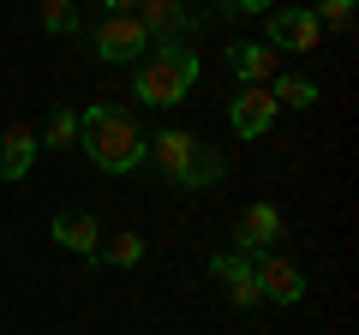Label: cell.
Masks as SVG:
<instances>
[{
    "label": "cell",
    "instance_id": "cell-1",
    "mask_svg": "<svg viewBox=\"0 0 359 335\" xmlns=\"http://www.w3.org/2000/svg\"><path fill=\"white\" fill-rule=\"evenodd\" d=\"M144 162H156V174H162L168 186H180V192L216 186L222 174H228V162H222L216 144H204L198 132H180V126H162L156 138H144Z\"/></svg>",
    "mask_w": 359,
    "mask_h": 335
},
{
    "label": "cell",
    "instance_id": "cell-2",
    "mask_svg": "<svg viewBox=\"0 0 359 335\" xmlns=\"http://www.w3.org/2000/svg\"><path fill=\"white\" fill-rule=\"evenodd\" d=\"M78 138H84L90 162L102 174H132L144 162V132L132 120V108H120V102H90L78 114Z\"/></svg>",
    "mask_w": 359,
    "mask_h": 335
},
{
    "label": "cell",
    "instance_id": "cell-3",
    "mask_svg": "<svg viewBox=\"0 0 359 335\" xmlns=\"http://www.w3.org/2000/svg\"><path fill=\"white\" fill-rule=\"evenodd\" d=\"M198 72H204L198 66V48H186V42H150V54L132 72V96L144 108H174V102L192 96Z\"/></svg>",
    "mask_w": 359,
    "mask_h": 335
},
{
    "label": "cell",
    "instance_id": "cell-4",
    "mask_svg": "<svg viewBox=\"0 0 359 335\" xmlns=\"http://www.w3.org/2000/svg\"><path fill=\"white\" fill-rule=\"evenodd\" d=\"M90 48L108 66H138L150 54V30L138 25V13H102V25L90 30Z\"/></svg>",
    "mask_w": 359,
    "mask_h": 335
},
{
    "label": "cell",
    "instance_id": "cell-5",
    "mask_svg": "<svg viewBox=\"0 0 359 335\" xmlns=\"http://www.w3.org/2000/svg\"><path fill=\"white\" fill-rule=\"evenodd\" d=\"M264 30H269V48H287V54H318L323 48V30L311 18V6H269Z\"/></svg>",
    "mask_w": 359,
    "mask_h": 335
},
{
    "label": "cell",
    "instance_id": "cell-6",
    "mask_svg": "<svg viewBox=\"0 0 359 335\" xmlns=\"http://www.w3.org/2000/svg\"><path fill=\"white\" fill-rule=\"evenodd\" d=\"M210 275L222 282V299H228L233 311H257L264 306V294H257V270L245 252H216L210 258Z\"/></svg>",
    "mask_w": 359,
    "mask_h": 335
},
{
    "label": "cell",
    "instance_id": "cell-7",
    "mask_svg": "<svg viewBox=\"0 0 359 335\" xmlns=\"http://www.w3.org/2000/svg\"><path fill=\"white\" fill-rule=\"evenodd\" d=\"M252 270H257V294H264V306H299V299H306V270H299V264L276 258V252H257Z\"/></svg>",
    "mask_w": 359,
    "mask_h": 335
},
{
    "label": "cell",
    "instance_id": "cell-8",
    "mask_svg": "<svg viewBox=\"0 0 359 335\" xmlns=\"http://www.w3.org/2000/svg\"><path fill=\"white\" fill-rule=\"evenodd\" d=\"M228 126H233V138H264L276 126V96H269V84H240V96H228Z\"/></svg>",
    "mask_w": 359,
    "mask_h": 335
},
{
    "label": "cell",
    "instance_id": "cell-9",
    "mask_svg": "<svg viewBox=\"0 0 359 335\" xmlns=\"http://www.w3.org/2000/svg\"><path fill=\"white\" fill-rule=\"evenodd\" d=\"M287 233V216L276 204H245L240 216V240H233V252H245V258H257V252H276Z\"/></svg>",
    "mask_w": 359,
    "mask_h": 335
},
{
    "label": "cell",
    "instance_id": "cell-10",
    "mask_svg": "<svg viewBox=\"0 0 359 335\" xmlns=\"http://www.w3.org/2000/svg\"><path fill=\"white\" fill-rule=\"evenodd\" d=\"M48 240L60 245V252H78V258H96V252H102V221L90 216V210H60V216L48 221Z\"/></svg>",
    "mask_w": 359,
    "mask_h": 335
},
{
    "label": "cell",
    "instance_id": "cell-11",
    "mask_svg": "<svg viewBox=\"0 0 359 335\" xmlns=\"http://www.w3.org/2000/svg\"><path fill=\"white\" fill-rule=\"evenodd\" d=\"M138 25L150 30V42H180L198 18H192L186 0H144V6H138Z\"/></svg>",
    "mask_w": 359,
    "mask_h": 335
},
{
    "label": "cell",
    "instance_id": "cell-12",
    "mask_svg": "<svg viewBox=\"0 0 359 335\" xmlns=\"http://www.w3.org/2000/svg\"><path fill=\"white\" fill-rule=\"evenodd\" d=\"M228 72L240 84H269L276 78V48L269 42H228Z\"/></svg>",
    "mask_w": 359,
    "mask_h": 335
},
{
    "label": "cell",
    "instance_id": "cell-13",
    "mask_svg": "<svg viewBox=\"0 0 359 335\" xmlns=\"http://www.w3.org/2000/svg\"><path fill=\"white\" fill-rule=\"evenodd\" d=\"M36 132L30 126H6L0 132V180H25L30 174V162H36Z\"/></svg>",
    "mask_w": 359,
    "mask_h": 335
},
{
    "label": "cell",
    "instance_id": "cell-14",
    "mask_svg": "<svg viewBox=\"0 0 359 335\" xmlns=\"http://www.w3.org/2000/svg\"><path fill=\"white\" fill-rule=\"evenodd\" d=\"M144 252H150V240H144V233H114V240L102 245V252H96V264H108V270H138L144 264Z\"/></svg>",
    "mask_w": 359,
    "mask_h": 335
},
{
    "label": "cell",
    "instance_id": "cell-15",
    "mask_svg": "<svg viewBox=\"0 0 359 335\" xmlns=\"http://www.w3.org/2000/svg\"><path fill=\"white\" fill-rule=\"evenodd\" d=\"M269 96H276V108H311L323 90L311 84V78H299V72H276L269 78Z\"/></svg>",
    "mask_w": 359,
    "mask_h": 335
},
{
    "label": "cell",
    "instance_id": "cell-16",
    "mask_svg": "<svg viewBox=\"0 0 359 335\" xmlns=\"http://www.w3.org/2000/svg\"><path fill=\"white\" fill-rule=\"evenodd\" d=\"M36 25L54 30V36H78V30H84V18H78L72 0H36Z\"/></svg>",
    "mask_w": 359,
    "mask_h": 335
},
{
    "label": "cell",
    "instance_id": "cell-17",
    "mask_svg": "<svg viewBox=\"0 0 359 335\" xmlns=\"http://www.w3.org/2000/svg\"><path fill=\"white\" fill-rule=\"evenodd\" d=\"M78 144V108H54L42 126V150H72Z\"/></svg>",
    "mask_w": 359,
    "mask_h": 335
},
{
    "label": "cell",
    "instance_id": "cell-18",
    "mask_svg": "<svg viewBox=\"0 0 359 335\" xmlns=\"http://www.w3.org/2000/svg\"><path fill=\"white\" fill-rule=\"evenodd\" d=\"M311 18H318V30H353V0H318Z\"/></svg>",
    "mask_w": 359,
    "mask_h": 335
},
{
    "label": "cell",
    "instance_id": "cell-19",
    "mask_svg": "<svg viewBox=\"0 0 359 335\" xmlns=\"http://www.w3.org/2000/svg\"><path fill=\"white\" fill-rule=\"evenodd\" d=\"M276 0H216V13L222 18H257V13H269Z\"/></svg>",
    "mask_w": 359,
    "mask_h": 335
},
{
    "label": "cell",
    "instance_id": "cell-20",
    "mask_svg": "<svg viewBox=\"0 0 359 335\" xmlns=\"http://www.w3.org/2000/svg\"><path fill=\"white\" fill-rule=\"evenodd\" d=\"M144 0H102V13H138Z\"/></svg>",
    "mask_w": 359,
    "mask_h": 335
}]
</instances>
